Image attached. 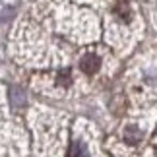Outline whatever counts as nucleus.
<instances>
[{"label":"nucleus","mask_w":157,"mask_h":157,"mask_svg":"<svg viewBox=\"0 0 157 157\" xmlns=\"http://www.w3.org/2000/svg\"><path fill=\"white\" fill-rule=\"evenodd\" d=\"M82 70L86 72V74H95V72L99 70V66H101V58L97 56V54H93V52H87L86 56L82 58Z\"/></svg>","instance_id":"1"},{"label":"nucleus","mask_w":157,"mask_h":157,"mask_svg":"<svg viewBox=\"0 0 157 157\" xmlns=\"http://www.w3.org/2000/svg\"><path fill=\"white\" fill-rule=\"evenodd\" d=\"M68 157H89L87 153V147L83 146L82 142H74L68 149Z\"/></svg>","instance_id":"2"},{"label":"nucleus","mask_w":157,"mask_h":157,"mask_svg":"<svg viewBox=\"0 0 157 157\" xmlns=\"http://www.w3.org/2000/svg\"><path fill=\"white\" fill-rule=\"evenodd\" d=\"M124 136H126V142L128 144H136V142H140V138H142V132L136 128V126H128L124 132Z\"/></svg>","instance_id":"3"},{"label":"nucleus","mask_w":157,"mask_h":157,"mask_svg":"<svg viewBox=\"0 0 157 157\" xmlns=\"http://www.w3.org/2000/svg\"><path fill=\"white\" fill-rule=\"evenodd\" d=\"M114 12H117V16H118V17H122V20H126V21L130 20V8H128V6H126L124 2H118V4H117V8H114Z\"/></svg>","instance_id":"4"},{"label":"nucleus","mask_w":157,"mask_h":157,"mask_svg":"<svg viewBox=\"0 0 157 157\" xmlns=\"http://www.w3.org/2000/svg\"><path fill=\"white\" fill-rule=\"evenodd\" d=\"M58 83L60 86H70L72 83V74H70V70H62L58 74Z\"/></svg>","instance_id":"5"},{"label":"nucleus","mask_w":157,"mask_h":157,"mask_svg":"<svg viewBox=\"0 0 157 157\" xmlns=\"http://www.w3.org/2000/svg\"><path fill=\"white\" fill-rule=\"evenodd\" d=\"M12 93H14V105H21V103H23V95H21V93L17 95V89H14Z\"/></svg>","instance_id":"6"}]
</instances>
